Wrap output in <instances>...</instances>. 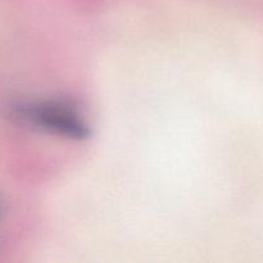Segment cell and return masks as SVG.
<instances>
[{"mask_svg": "<svg viewBox=\"0 0 263 263\" xmlns=\"http://www.w3.org/2000/svg\"><path fill=\"white\" fill-rule=\"evenodd\" d=\"M20 112L27 122L57 135L71 139H84L89 133L84 118L80 117L73 108L63 103H36L22 107Z\"/></svg>", "mask_w": 263, "mask_h": 263, "instance_id": "6da1fadb", "label": "cell"}]
</instances>
